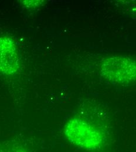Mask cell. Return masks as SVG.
Instances as JSON below:
<instances>
[{"label":"cell","instance_id":"1","mask_svg":"<svg viewBox=\"0 0 136 152\" xmlns=\"http://www.w3.org/2000/svg\"><path fill=\"white\" fill-rule=\"evenodd\" d=\"M65 134L71 143L88 151L99 149L104 142V135L98 128L79 118L68 122L65 127Z\"/></svg>","mask_w":136,"mask_h":152},{"label":"cell","instance_id":"2","mask_svg":"<svg viewBox=\"0 0 136 152\" xmlns=\"http://www.w3.org/2000/svg\"><path fill=\"white\" fill-rule=\"evenodd\" d=\"M100 72L114 83H129L136 79V61L127 56L107 57L101 63Z\"/></svg>","mask_w":136,"mask_h":152},{"label":"cell","instance_id":"3","mask_svg":"<svg viewBox=\"0 0 136 152\" xmlns=\"http://www.w3.org/2000/svg\"><path fill=\"white\" fill-rule=\"evenodd\" d=\"M20 67V55L14 41L9 37H0V73L14 75Z\"/></svg>","mask_w":136,"mask_h":152},{"label":"cell","instance_id":"4","mask_svg":"<svg viewBox=\"0 0 136 152\" xmlns=\"http://www.w3.org/2000/svg\"><path fill=\"white\" fill-rule=\"evenodd\" d=\"M22 2V4L28 8L37 7L39 4H42V1H24Z\"/></svg>","mask_w":136,"mask_h":152}]
</instances>
